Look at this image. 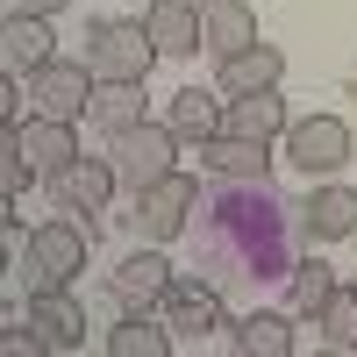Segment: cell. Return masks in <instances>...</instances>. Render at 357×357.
Here are the masks:
<instances>
[{"instance_id": "6da1fadb", "label": "cell", "mask_w": 357, "mask_h": 357, "mask_svg": "<svg viewBox=\"0 0 357 357\" xmlns=\"http://www.w3.org/2000/svg\"><path fill=\"white\" fill-rule=\"evenodd\" d=\"M193 207H200V178H193V172H165V178H151L143 193H129L122 229L136 236V243H172V236L193 222Z\"/></svg>"}, {"instance_id": "7a4b0ae2", "label": "cell", "mask_w": 357, "mask_h": 357, "mask_svg": "<svg viewBox=\"0 0 357 357\" xmlns=\"http://www.w3.org/2000/svg\"><path fill=\"white\" fill-rule=\"evenodd\" d=\"M158 43H151V29H143V15H107L86 29V65H93L100 79H151L158 65Z\"/></svg>"}, {"instance_id": "3957f363", "label": "cell", "mask_w": 357, "mask_h": 357, "mask_svg": "<svg viewBox=\"0 0 357 357\" xmlns=\"http://www.w3.org/2000/svg\"><path fill=\"white\" fill-rule=\"evenodd\" d=\"M279 151H286V165L301 178H336L357 158V136H350L343 114H301V122L279 136Z\"/></svg>"}, {"instance_id": "277c9868", "label": "cell", "mask_w": 357, "mask_h": 357, "mask_svg": "<svg viewBox=\"0 0 357 357\" xmlns=\"http://www.w3.org/2000/svg\"><path fill=\"white\" fill-rule=\"evenodd\" d=\"M107 165L122 178V193H143L151 178L178 172V129L172 122H136L122 136H107Z\"/></svg>"}, {"instance_id": "5b68a950", "label": "cell", "mask_w": 357, "mask_h": 357, "mask_svg": "<svg viewBox=\"0 0 357 357\" xmlns=\"http://www.w3.org/2000/svg\"><path fill=\"white\" fill-rule=\"evenodd\" d=\"M93 86H100L93 65L50 57V65L29 72V114H50V122H86V107H93Z\"/></svg>"}, {"instance_id": "8992f818", "label": "cell", "mask_w": 357, "mask_h": 357, "mask_svg": "<svg viewBox=\"0 0 357 357\" xmlns=\"http://www.w3.org/2000/svg\"><path fill=\"white\" fill-rule=\"evenodd\" d=\"M86 272V229L57 207L50 222L29 229V286H72Z\"/></svg>"}, {"instance_id": "52a82bcc", "label": "cell", "mask_w": 357, "mask_h": 357, "mask_svg": "<svg viewBox=\"0 0 357 357\" xmlns=\"http://www.w3.org/2000/svg\"><path fill=\"white\" fill-rule=\"evenodd\" d=\"M178 272H172V257H165V243H136L122 264L107 272V293L122 307H158L165 301V286H172Z\"/></svg>"}, {"instance_id": "ba28073f", "label": "cell", "mask_w": 357, "mask_h": 357, "mask_svg": "<svg viewBox=\"0 0 357 357\" xmlns=\"http://www.w3.org/2000/svg\"><path fill=\"white\" fill-rule=\"evenodd\" d=\"M114 193H122V178H114L107 158H72L65 172L50 178V200L65 207V215H107Z\"/></svg>"}, {"instance_id": "9c48e42d", "label": "cell", "mask_w": 357, "mask_h": 357, "mask_svg": "<svg viewBox=\"0 0 357 357\" xmlns=\"http://www.w3.org/2000/svg\"><path fill=\"white\" fill-rule=\"evenodd\" d=\"M143 29H151V43L165 57H200L207 50V15L200 0H151L143 8Z\"/></svg>"}, {"instance_id": "30bf717a", "label": "cell", "mask_w": 357, "mask_h": 357, "mask_svg": "<svg viewBox=\"0 0 357 357\" xmlns=\"http://www.w3.org/2000/svg\"><path fill=\"white\" fill-rule=\"evenodd\" d=\"M158 314L172 321V336H178V343H186V336L200 343V336H215V329H222V293H215V286H200V279H172V286H165V301H158Z\"/></svg>"}, {"instance_id": "8fae6325", "label": "cell", "mask_w": 357, "mask_h": 357, "mask_svg": "<svg viewBox=\"0 0 357 357\" xmlns=\"http://www.w3.org/2000/svg\"><path fill=\"white\" fill-rule=\"evenodd\" d=\"M286 79V50L279 43H250V50H236V57H215V86H222V100L236 93H272V86Z\"/></svg>"}, {"instance_id": "7c38bea8", "label": "cell", "mask_w": 357, "mask_h": 357, "mask_svg": "<svg viewBox=\"0 0 357 357\" xmlns=\"http://www.w3.org/2000/svg\"><path fill=\"white\" fill-rule=\"evenodd\" d=\"M301 215V229L314 236V243H343V236H357V186H343V178H314L307 207H293Z\"/></svg>"}, {"instance_id": "4fadbf2b", "label": "cell", "mask_w": 357, "mask_h": 357, "mask_svg": "<svg viewBox=\"0 0 357 357\" xmlns=\"http://www.w3.org/2000/svg\"><path fill=\"white\" fill-rule=\"evenodd\" d=\"M29 321L43 329L50 350H79L86 343V307H79L72 286H36V293H29Z\"/></svg>"}, {"instance_id": "5bb4252c", "label": "cell", "mask_w": 357, "mask_h": 357, "mask_svg": "<svg viewBox=\"0 0 357 357\" xmlns=\"http://www.w3.org/2000/svg\"><path fill=\"white\" fill-rule=\"evenodd\" d=\"M15 136H22L29 165H36V178H57L72 158H86V151H79V122H50V114H29Z\"/></svg>"}, {"instance_id": "9a60e30c", "label": "cell", "mask_w": 357, "mask_h": 357, "mask_svg": "<svg viewBox=\"0 0 357 357\" xmlns=\"http://www.w3.org/2000/svg\"><path fill=\"white\" fill-rule=\"evenodd\" d=\"M200 165L207 172H222V178H236V186H264V172H272V143H250V136H207L200 143Z\"/></svg>"}, {"instance_id": "2e32d148", "label": "cell", "mask_w": 357, "mask_h": 357, "mask_svg": "<svg viewBox=\"0 0 357 357\" xmlns=\"http://www.w3.org/2000/svg\"><path fill=\"white\" fill-rule=\"evenodd\" d=\"M57 57V36H50V15H8L0 22V65L8 72H36V65H50Z\"/></svg>"}, {"instance_id": "e0dca14e", "label": "cell", "mask_w": 357, "mask_h": 357, "mask_svg": "<svg viewBox=\"0 0 357 357\" xmlns=\"http://www.w3.org/2000/svg\"><path fill=\"white\" fill-rule=\"evenodd\" d=\"M222 129H229V136H250V143H279V136L293 129V114H286L279 86H272V93H236V100L222 107Z\"/></svg>"}, {"instance_id": "ac0fdd59", "label": "cell", "mask_w": 357, "mask_h": 357, "mask_svg": "<svg viewBox=\"0 0 357 357\" xmlns=\"http://www.w3.org/2000/svg\"><path fill=\"white\" fill-rule=\"evenodd\" d=\"M172 350H178V336H172V321L158 307H129L107 329V357H172Z\"/></svg>"}, {"instance_id": "d6986e66", "label": "cell", "mask_w": 357, "mask_h": 357, "mask_svg": "<svg viewBox=\"0 0 357 357\" xmlns=\"http://www.w3.org/2000/svg\"><path fill=\"white\" fill-rule=\"evenodd\" d=\"M222 107H229V100H222V86H178L165 122L178 129V143H193V151H200L207 136H222Z\"/></svg>"}, {"instance_id": "ffe728a7", "label": "cell", "mask_w": 357, "mask_h": 357, "mask_svg": "<svg viewBox=\"0 0 357 357\" xmlns=\"http://www.w3.org/2000/svg\"><path fill=\"white\" fill-rule=\"evenodd\" d=\"M143 79H100L93 86V107H86V122H93L100 136H122V129H136V122H151L143 114Z\"/></svg>"}, {"instance_id": "44dd1931", "label": "cell", "mask_w": 357, "mask_h": 357, "mask_svg": "<svg viewBox=\"0 0 357 357\" xmlns=\"http://www.w3.org/2000/svg\"><path fill=\"white\" fill-rule=\"evenodd\" d=\"M229 343L243 350V357H293V307H250L243 321L229 329Z\"/></svg>"}, {"instance_id": "7402d4cb", "label": "cell", "mask_w": 357, "mask_h": 357, "mask_svg": "<svg viewBox=\"0 0 357 357\" xmlns=\"http://www.w3.org/2000/svg\"><path fill=\"white\" fill-rule=\"evenodd\" d=\"M200 15H207V50L215 57H236V50L257 43V8L250 0H200Z\"/></svg>"}, {"instance_id": "603a6c76", "label": "cell", "mask_w": 357, "mask_h": 357, "mask_svg": "<svg viewBox=\"0 0 357 357\" xmlns=\"http://www.w3.org/2000/svg\"><path fill=\"white\" fill-rule=\"evenodd\" d=\"M343 279H336V264L329 257H301V264H293V279H286V301H293V314H321V301H329V293H336Z\"/></svg>"}, {"instance_id": "cb8c5ba5", "label": "cell", "mask_w": 357, "mask_h": 357, "mask_svg": "<svg viewBox=\"0 0 357 357\" xmlns=\"http://www.w3.org/2000/svg\"><path fill=\"white\" fill-rule=\"evenodd\" d=\"M314 329H321V343H329V350L357 357V286H336L329 301H321V314H314Z\"/></svg>"}, {"instance_id": "d4e9b609", "label": "cell", "mask_w": 357, "mask_h": 357, "mask_svg": "<svg viewBox=\"0 0 357 357\" xmlns=\"http://www.w3.org/2000/svg\"><path fill=\"white\" fill-rule=\"evenodd\" d=\"M29 178H36V165H29L22 136L8 129V136H0V193H8V200H22V193H29Z\"/></svg>"}, {"instance_id": "484cf974", "label": "cell", "mask_w": 357, "mask_h": 357, "mask_svg": "<svg viewBox=\"0 0 357 357\" xmlns=\"http://www.w3.org/2000/svg\"><path fill=\"white\" fill-rule=\"evenodd\" d=\"M50 343H43V329L29 321V329H8V357H43Z\"/></svg>"}, {"instance_id": "4316f807", "label": "cell", "mask_w": 357, "mask_h": 357, "mask_svg": "<svg viewBox=\"0 0 357 357\" xmlns=\"http://www.w3.org/2000/svg\"><path fill=\"white\" fill-rule=\"evenodd\" d=\"M65 0H8V15H57Z\"/></svg>"}, {"instance_id": "83f0119b", "label": "cell", "mask_w": 357, "mask_h": 357, "mask_svg": "<svg viewBox=\"0 0 357 357\" xmlns=\"http://www.w3.org/2000/svg\"><path fill=\"white\" fill-rule=\"evenodd\" d=\"M350 286H357V272H350Z\"/></svg>"}]
</instances>
